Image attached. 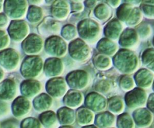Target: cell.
<instances>
[{
    "label": "cell",
    "mask_w": 154,
    "mask_h": 128,
    "mask_svg": "<svg viewBox=\"0 0 154 128\" xmlns=\"http://www.w3.org/2000/svg\"><path fill=\"white\" fill-rule=\"evenodd\" d=\"M2 128H17V125L14 120H9L2 124Z\"/></svg>",
    "instance_id": "32"
},
{
    "label": "cell",
    "mask_w": 154,
    "mask_h": 128,
    "mask_svg": "<svg viewBox=\"0 0 154 128\" xmlns=\"http://www.w3.org/2000/svg\"><path fill=\"white\" fill-rule=\"evenodd\" d=\"M61 29V23L54 17H46L38 26V31L43 36L55 35Z\"/></svg>",
    "instance_id": "11"
},
{
    "label": "cell",
    "mask_w": 154,
    "mask_h": 128,
    "mask_svg": "<svg viewBox=\"0 0 154 128\" xmlns=\"http://www.w3.org/2000/svg\"><path fill=\"white\" fill-rule=\"evenodd\" d=\"M45 87L47 93L55 98L64 96L67 91L66 81L61 77H54L50 79L47 81Z\"/></svg>",
    "instance_id": "10"
},
{
    "label": "cell",
    "mask_w": 154,
    "mask_h": 128,
    "mask_svg": "<svg viewBox=\"0 0 154 128\" xmlns=\"http://www.w3.org/2000/svg\"><path fill=\"white\" fill-rule=\"evenodd\" d=\"M21 128H42L40 121L33 117H28L23 119L20 124Z\"/></svg>",
    "instance_id": "27"
},
{
    "label": "cell",
    "mask_w": 154,
    "mask_h": 128,
    "mask_svg": "<svg viewBox=\"0 0 154 128\" xmlns=\"http://www.w3.org/2000/svg\"><path fill=\"white\" fill-rule=\"evenodd\" d=\"M97 49L102 53L111 54L113 52V43L106 38H102L98 42Z\"/></svg>",
    "instance_id": "25"
},
{
    "label": "cell",
    "mask_w": 154,
    "mask_h": 128,
    "mask_svg": "<svg viewBox=\"0 0 154 128\" xmlns=\"http://www.w3.org/2000/svg\"><path fill=\"white\" fill-rule=\"evenodd\" d=\"M3 78H4V71H3V70L0 67V82L2 81Z\"/></svg>",
    "instance_id": "35"
},
{
    "label": "cell",
    "mask_w": 154,
    "mask_h": 128,
    "mask_svg": "<svg viewBox=\"0 0 154 128\" xmlns=\"http://www.w3.org/2000/svg\"><path fill=\"white\" fill-rule=\"evenodd\" d=\"M8 112V106L7 103L0 100V117L6 115Z\"/></svg>",
    "instance_id": "31"
},
{
    "label": "cell",
    "mask_w": 154,
    "mask_h": 128,
    "mask_svg": "<svg viewBox=\"0 0 154 128\" xmlns=\"http://www.w3.org/2000/svg\"><path fill=\"white\" fill-rule=\"evenodd\" d=\"M29 2H35L34 4H38V2H40L41 1H29Z\"/></svg>",
    "instance_id": "37"
},
{
    "label": "cell",
    "mask_w": 154,
    "mask_h": 128,
    "mask_svg": "<svg viewBox=\"0 0 154 128\" xmlns=\"http://www.w3.org/2000/svg\"><path fill=\"white\" fill-rule=\"evenodd\" d=\"M57 116L59 122L61 124H72L75 121V114L74 111L68 107L60 108L57 111Z\"/></svg>",
    "instance_id": "20"
},
{
    "label": "cell",
    "mask_w": 154,
    "mask_h": 128,
    "mask_svg": "<svg viewBox=\"0 0 154 128\" xmlns=\"http://www.w3.org/2000/svg\"><path fill=\"white\" fill-rule=\"evenodd\" d=\"M66 81L69 86L73 90H80L85 88L87 85L88 76L84 70H73L67 75Z\"/></svg>",
    "instance_id": "9"
},
{
    "label": "cell",
    "mask_w": 154,
    "mask_h": 128,
    "mask_svg": "<svg viewBox=\"0 0 154 128\" xmlns=\"http://www.w3.org/2000/svg\"><path fill=\"white\" fill-rule=\"evenodd\" d=\"M83 100V96L81 92L76 90H69L63 97L64 103L68 107L75 108L80 106Z\"/></svg>",
    "instance_id": "17"
},
{
    "label": "cell",
    "mask_w": 154,
    "mask_h": 128,
    "mask_svg": "<svg viewBox=\"0 0 154 128\" xmlns=\"http://www.w3.org/2000/svg\"><path fill=\"white\" fill-rule=\"evenodd\" d=\"M61 35L66 40H73L77 35L76 27L72 24L64 25L61 29Z\"/></svg>",
    "instance_id": "24"
},
{
    "label": "cell",
    "mask_w": 154,
    "mask_h": 128,
    "mask_svg": "<svg viewBox=\"0 0 154 128\" xmlns=\"http://www.w3.org/2000/svg\"><path fill=\"white\" fill-rule=\"evenodd\" d=\"M77 31L82 39L88 42H94L100 33V28L94 20L84 19L78 22Z\"/></svg>",
    "instance_id": "2"
},
{
    "label": "cell",
    "mask_w": 154,
    "mask_h": 128,
    "mask_svg": "<svg viewBox=\"0 0 154 128\" xmlns=\"http://www.w3.org/2000/svg\"><path fill=\"white\" fill-rule=\"evenodd\" d=\"M43 16V10L40 7L32 5L28 7L26 18L29 22L32 23L40 22L42 20Z\"/></svg>",
    "instance_id": "21"
},
{
    "label": "cell",
    "mask_w": 154,
    "mask_h": 128,
    "mask_svg": "<svg viewBox=\"0 0 154 128\" xmlns=\"http://www.w3.org/2000/svg\"><path fill=\"white\" fill-rule=\"evenodd\" d=\"M39 120L44 126L51 128L56 123L57 116L54 112L47 111L43 112L39 115Z\"/></svg>",
    "instance_id": "23"
},
{
    "label": "cell",
    "mask_w": 154,
    "mask_h": 128,
    "mask_svg": "<svg viewBox=\"0 0 154 128\" xmlns=\"http://www.w3.org/2000/svg\"><path fill=\"white\" fill-rule=\"evenodd\" d=\"M70 9L73 13L82 12L83 10L84 7L83 4L78 1H70Z\"/></svg>",
    "instance_id": "30"
},
{
    "label": "cell",
    "mask_w": 154,
    "mask_h": 128,
    "mask_svg": "<svg viewBox=\"0 0 154 128\" xmlns=\"http://www.w3.org/2000/svg\"><path fill=\"white\" fill-rule=\"evenodd\" d=\"M32 104L37 111H43L49 109L52 104V99L50 96L42 93L37 96L33 100Z\"/></svg>",
    "instance_id": "19"
},
{
    "label": "cell",
    "mask_w": 154,
    "mask_h": 128,
    "mask_svg": "<svg viewBox=\"0 0 154 128\" xmlns=\"http://www.w3.org/2000/svg\"><path fill=\"white\" fill-rule=\"evenodd\" d=\"M17 92L16 82L11 79H5L0 82V99L11 100Z\"/></svg>",
    "instance_id": "15"
},
{
    "label": "cell",
    "mask_w": 154,
    "mask_h": 128,
    "mask_svg": "<svg viewBox=\"0 0 154 128\" xmlns=\"http://www.w3.org/2000/svg\"><path fill=\"white\" fill-rule=\"evenodd\" d=\"M96 1H85L84 2V4L86 7L88 8H93L94 7L95 5L96 4Z\"/></svg>",
    "instance_id": "34"
},
{
    "label": "cell",
    "mask_w": 154,
    "mask_h": 128,
    "mask_svg": "<svg viewBox=\"0 0 154 128\" xmlns=\"http://www.w3.org/2000/svg\"><path fill=\"white\" fill-rule=\"evenodd\" d=\"M31 105L29 100L24 96L16 97L11 104V111L13 115L20 118L26 115L31 110Z\"/></svg>",
    "instance_id": "12"
},
{
    "label": "cell",
    "mask_w": 154,
    "mask_h": 128,
    "mask_svg": "<svg viewBox=\"0 0 154 128\" xmlns=\"http://www.w3.org/2000/svg\"><path fill=\"white\" fill-rule=\"evenodd\" d=\"M19 53L12 48H7L0 51V66L8 71L15 70L19 64Z\"/></svg>",
    "instance_id": "8"
},
{
    "label": "cell",
    "mask_w": 154,
    "mask_h": 128,
    "mask_svg": "<svg viewBox=\"0 0 154 128\" xmlns=\"http://www.w3.org/2000/svg\"><path fill=\"white\" fill-rule=\"evenodd\" d=\"M8 23L7 15L4 13H0V28L5 27Z\"/></svg>",
    "instance_id": "33"
},
{
    "label": "cell",
    "mask_w": 154,
    "mask_h": 128,
    "mask_svg": "<svg viewBox=\"0 0 154 128\" xmlns=\"http://www.w3.org/2000/svg\"><path fill=\"white\" fill-rule=\"evenodd\" d=\"M29 28L28 23L23 20H13L11 21L7 32L12 40L16 42L23 41L28 35Z\"/></svg>",
    "instance_id": "6"
},
{
    "label": "cell",
    "mask_w": 154,
    "mask_h": 128,
    "mask_svg": "<svg viewBox=\"0 0 154 128\" xmlns=\"http://www.w3.org/2000/svg\"><path fill=\"white\" fill-rule=\"evenodd\" d=\"M43 62L38 55H28L23 59L20 66V73L25 78H34L42 71Z\"/></svg>",
    "instance_id": "1"
},
{
    "label": "cell",
    "mask_w": 154,
    "mask_h": 128,
    "mask_svg": "<svg viewBox=\"0 0 154 128\" xmlns=\"http://www.w3.org/2000/svg\"><path fill=\"white\" fill-rule=\"evenodd\" d=\"M76 117L79 124L82 125L90 124L93 121V114L85 108H80L76 110Z\"/></svg>",
    "instance_id": "22"
},
{
    "label": "cell",
    "mask_w": 154,
    "mask_h": 128,
    "mask_svg": "<svg viewBox=\"0 0 154 128\" xmlns=\"http://www.w3.org/2000/svg\"><path fill=\"white\" fill-rule=\"evenodd\" d=\"M20 93L25 97H32L37 95L42 89V84L37 80L28 79L20 84Z\"/></svg>",
    "instance_id": "14"
},
{
    "label": "cell",
    "mask_w": 154,
    "mask_h": 128,
    "mask_svg": "<svg viewBox=\"0 0 154 128\" xmlns=\"http://www.w3.org/2000/svg\"><path fill=\"white\" fill-rule=\"evenodd\" d=\"M2 2H3L2 1H0V11H1L2 8V4H4Z\"/></svg>",
    "instance_id": "36"
},
{
    "label": "cell",
    "mask_w": 154,
    "mask_h": 128,
    "mask_svg": "<svg viewBox=\"0 0 154 128\" xmlns=\"http://www.w3.org/2000/svg\"><path fill=\"white\" fill-rule=\"evenodd\" d=\"M10 44V37L5 31L0 29V50L5 49Z\"/></svg>",
    "instance_id": "29"
},
{
    "label": "cell",
    "mask_w": 154,
    "mask_h": 128,
    "mask_svg": "<svg viewBox=\"0 0 154 128\" xmlns=\"http://www.w3.org/2000/svg\"><path fill=\"white\" fill-rule=\"evenodd\" d=\"M68 50L70 57L76 61H84L90 55V49L87 43L79 38L72 40L69 44Z\"/></svg>",
    "instance_id": "4"
},
{
    "label": "cell",
    "mask_w": 154,
    "mask_h": 128,
    "mask_svg": "<svg viewBox=\"0 0 154 128\" xmlns=\"http://www.w3.org/2000/svg\"><path fill=\"white\" fill-rule=\"evenodd\" d=\"M104 99L102 96L97 93H91L87 96L85 100V104L89 109L94 111H98L103 109L105 107Z\"/></svg>",
    "instance_id": "18"
},
{
    "label": "cell",
    "mask_w": 154,
    "mask_h": 128,
    "mask_svg": "<svg viewBox=\"0 0 154 128\" xmlns=\"http://www.w3.org/2000/svg\"><path fill=\"white\" fill-rule=\"evenodd\" d=\"M59 128H73V127H70V126H62V127H59Z\"/></svg>",
    "instance_id": "39"
},
{
    "label": "cell",
    "mask_w": 154,
    "mask_h": 128,
    "mask_svg": "<svg viewBox=\"0 0 154 128\" xmlns=\"http://www.w3.org/2000/svg\"><path fill=\"white\" fill-rule=\"evenodd\" d=\"M44 47L47 54L56 58L63 56L67 49L64 39L58 35L48 37L45 42Z\"/></svg>",
    "instance_id": "3"
},
{
    "label": "cell",
    "mask_w": 154,
    "mask_h": 128,
    "mask_svg": "<svg viewBox=\"0 0 154 128\" xmlns=\"http://www.w3.org/2000/svg\"><path fill=\"white\" fill-rule=\"evenodd\" d=\"M45 75L48 77H56L61 75L64 69L63 62L56 57L48 58L43 66Z\"/></svg>",
    "instance_id": "13"
},
{
    "label": "cell",
    "mask_w": 154,
    "mask_h": 128,
    "mask_svg": "<svg viewBox=\"0 0 154 128\" xmlns=\"http://www.w3.org/2000/svg\"><path fill=\"white\" fill-rule=\"evenodd\" d=\"M0 128H1V125H0Z\"/></svg>",
    "instance_id": "40"
},
{
    "label": "cell",
    "mask_w": 154,
    "mask_h": 128,
    "mask_svg": "<svg viewBox=\"0 0 154 128\" xmlns=\"http://www.w3.org/2000/svg\"><path fill=\"white\" fill-rule=\"evenodd\" d=\"M95 16L99 20H103L108 17L109 14L108 8L103 4L98 5L94 10Z\"/></svg>",
    "instance_id": "26"
},
{
    "label": "cell",
    "mask_w": 154,
    "mask_h": 128,
    "mask_svg": "<svg viewBox=\"0 0 154 128\" xmlns=\"http://www.w3.org/2000/svg\"><path fill=\"white\" fill-rule=\"evenodd\" d=\"M82 128H96V127L93 126H85V127H84Z\"/></svg>",
    "instance_id": "38"
},
{
    "label": "cell",
    "mask_w": 154,
    "mask_h": 128,
    "mask_svg": "<svg viewBox=\"0 0 154 128\" xmlns=\"http://www.w3.org/2000/svg\"><path fill=\"white\" fill-rule=\"evenodd\" d=\"M52 16L58 20H64L70 13L69 3L65 1H55L51 7Z\"/></svg>",
    "instance_id": "16"
},
{
    "label": "cell",
    "mask_w": 154,
    "mask_h": 128,
    "mask_svg": "<svg viewBox=\"0 0 154 128\" xmlns=\"http://www.w3.org/2000/svg\"><path fill=\"white\" fill-rule=\"evenodd\" d=\"M21 47L26 54L35 55L42 51L43 47V41L40 35L32 33L22 41Z\"/></svg>",
    "instance_id": "7"
},
{
    "label": "cell",
    "mask_w": 154,
    "mask_h": 128,
    "mask_svg": "<svg viewBox=\"0 0 154 128\" xmlns=\"http://www.w3.org/2000/svg\"><path fill=\"white\" fill-rule=\"evenodd\" d=\"M108 61L109 59L106 56L100 54L96 55L93 58V63L95 66L99 69H103L106 67V65L109 62Z\"/></svg>",
    "instance_id": "28"
},
{
    "label": "cell",
    "mask_w": 154,
    "mask_h": 128,
    "mask_svg": "<svg viewBox=\"0 0 154 128\" xmlns=\"http://www.w3.org/2000/svg\"><path fill=\"white\" fill-rule=\"evenodd\" d=\"M26 1H5L3 8L5 14L8 17L18 20L23 17L28 9Z\"/></svg>",
    "instance_id": "5"
}]
</instances>
